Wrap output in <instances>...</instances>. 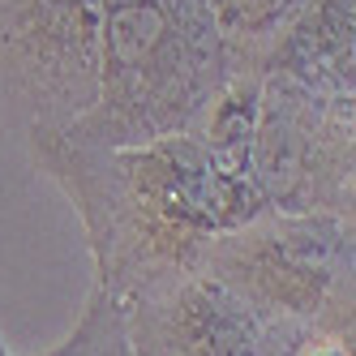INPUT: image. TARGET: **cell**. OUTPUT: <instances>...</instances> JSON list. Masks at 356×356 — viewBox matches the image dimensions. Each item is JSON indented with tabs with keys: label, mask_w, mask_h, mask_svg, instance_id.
Wrapping results in <instances>:
<instances>
[{
	"label": "cell",
	"mask_w": 356,
	"mask_h": 356,
	"mask_svg": "<svg viewBox=\"0 0 356 356\" xmlns=\"http://www.w3.org/2000/svg\"><path fill=\"white\" fill-rule=\"evenodd\" d=\"M262 73L326 99H356V0H305L266 52Z\"/></svg>",
	"instance_id": "52a82bcc"
},
{
	"label": "cell",
	"mask_w": 356,
	"mask_h": 356,
	"mask_svg": "<svg viewBox=\"0 0 356 356\" xmlns=\"http://www.w3.org/2000/svg\"><path fill=\"white\" fill-rule=\"evenodd\" d=\"M189 266L232 288L266 326H326L352 335L356 227L326 211H258L202 241Z\"/></svg>",
	"instance_id": "3957f363"
},
{
	"label": "cell",
	"mask_w": 356,
	"mask_h": 356,
	"mask_svg": "<svg viewBox=\"0 0 356 356\" xmlns=\"http://www.w3.org/2000/svg\"><path fill=\"white\" fill-rule=\"evenodd\" d=\"M0 356H9V348H5V343H0Z\"/></svg>",
	"instance_id": "7c38bea8"
},
{
	"label": "cell",
	"mask_w": 356,
	"mask_h": 356,
	"mask_svg": "<svg viewBox=\"0 0 356 356\" xmlns=\"http://www.w3.org/2000/svg\"><path fill=\"white\" fill-rule=\"evenodd\" d=\"M99 95L60 134L86 146H142L189 134L227 82L207 0H99Z\"/></svg>",
	"instance_id": "7a4b0ae2"
},
{
	"label": "cell",
	"mask_w": 356,
	"mask_h": 356,
	"mask_svg": "<svg viewBox=\"0 0 356 356\" xmlns=\"http://www.w3.org/2000/svg\"><path fill=\"white\" fill-rule=\"evenodd\" d=\"M99 0H0V90L39 129H65L99 95Z\"/></svg>",
	"instance_id": "5b68a950"
},
{
	"label": "cell",
	"mask_w": 356,
	"mask_h": 356,
	"mask_svg": "<svg viewBox=\"0 0 356 356\" xmlns=\"http://www.w3.org/2000/svg\"><path fill=\"white\" fill-rule=\"evenodd\" d=\"M249 176L266 211H326L352 219L356 99H326L288 78L262 73Z\"/></svg>",
	"instance_id": "277c9868"
},
{
	"label": "cell",
	"mask_w": 356,
	"mask_h": 356,
	"mask_svg": "<svg viewBox=\"0 0 356 356\" xmlns=\"http://www.w3.org/2000/svg\"><path fill=\"white\" fill-rule=\"evenodd\" d=\"M262 356H352V335L326 326H270Z\"/></svg>",
	"instance_id": "8fae6325"
},
{
	"label": "cell",
	"mask_w": 356,
	"mask_h": 356,
	"mask_svg": "<svg viewBox=\"0 0 356 356\" xmlns=\"http://www.w3.org/2000/svg\"><path fill=\"white\" fill-rule=\"evenodd\" d=\"M207 9L223 43L227 73H245V69L262 73L266 52L292 26L305 0H207Z\"/></svg>",
	"instance_id": "9c48e42d"
},
{
	"label": "cell",
	"mask_w": 356,
	"mask_h": 356,
	"mask_svg": "<svg viewBox=\"0 0 356 356\" xmlns=\"http://www.w3.org/2000/svg\"><path fill=\"white\" fill-rule=\"evenodd\" d=\"M258 99H262V73L253 69L227 73V82L215 90V99L202 108V116L189 129V138L227 176H241V181H253L249 150H253V134H258Z\"/></svg>",
	"instance_id": "ba28073f"
},
{
	"label": "cell",
	"mask_w": 356,
	"mask_h": 356,
	"mask_svg": "<svg viewBox=\"0 0 356 356\" xmlns=\"http://www.w3.org/2000/svg\"><path fill=\"white\" fill-rule=\"evenodd\" d=\"M134 356H262L266 322L215 275L185 266L124 300Z\"/></svg>",
	"instance_id": "8992f818"
},
{
	"label": "cell",
	"mask_w": 356,
	"mask_h": 356,
	"mask_svg": "<svg viewBox=\"0 0 356 356\" xmlns=\"http://www.w3.org/2000/svg\"><path fill=\"white\" fill-rule=\"evenodd\" d=\"M35 356H134L129 352V322H124V300H116L104 288H90L86 309L73 326V335L56 348Z\"/></svg>",
	"instance_id": "30bf717a"
},
{
	"label": "cell",
	"mask_w": 356,
	"mask_h": 356,
	"mask_svg": "<svg viewBox=\"0 0 356 356\" xmlns=\"http://www.w3.org/2000/svg\"><path fill=\"white\" fill-rule=\"evenodd\" d=\"M26 150L73 202L95 258V288L116 300L172 279L202 241L266 211L258 185L227 176L189 134L142 146H86L60 129L26 124Z\"/></svg>",
	"instance_id": "6da1fadb"
}]
</instances>
